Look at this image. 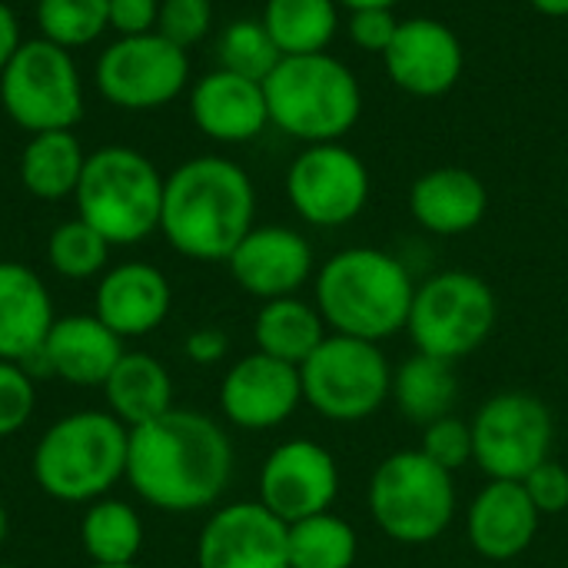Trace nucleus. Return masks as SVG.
Segmentation results:
<instances>
[{"instance_id":"f257e3e1","label":"nucleus","mask_w":568,"mask_h":568,"mask_svg":"<svg viewBox=\"0 0 568 568\" xmlns=\"http://www.w3.org/2000/svg\"><path fill=\"white\" fill-rule=\"evenodd\" d=\"M233 479V443L226 429L196 413L170 409L130 429L126 483L160 513H200L220 503Z\"/></svg>"},{"instance_id":"f03ea898","label":"nucleus","mask_w":568,"mask_h":568,"mask_svg":"<svg viewBox=\"0 0 568 568\" xmlns=\"http://www.w3.org/2000/svg\"><path fill=\"white\" fill-rule=\"evenodd\" d=\"M256 226V186L226 156H193L163 180L160 233L186 260L226 263Z\"/></svg>"},{"instance_id":"7ed1b4c3","label":"nucleus","mask_w":568,"mask_h":568,"mask_svg":"<svg viewBox=\"0 0 568 568\" xmlns=\"http://www.w3.org/2000/svg\"><path fill=\"white\" fill-rule=\"evenodd\" d=\"M413 296L409 266L379 246L339 250L313 276V303L329 333L369 343L406 333Z\"/></svg>"},{"instance_id":"20e7f679","label":"nucleus","mask_w":568,"mask_h":568,"mask_svg":"<svg viewBox=\"0 0 568 568\" xmlns=\"http://www.w3.org/2000/svg\"><path fill=\"white\" fill-rule=\"evenodd\" d=\"M130 429L100 409L57 419L33 446V483L43 496L67 506H90L126 479Z\"/></svg>"},{"instance_id":"39448f33","label":"nucleus","mask_w":568,"mask_h":568,"mask_svg":"<svg viewBox=\"0 0 568 568\" xmlns=\"http://www.w3.org/2000/svg\"><path fill=\"white\" fill-rule=\"evenodd\" d=\"M270 123L300 143H339L363 116L356 73L326 53L283 57L263 80Z\"/></svg>"},{"instance_id":"423d86ee","label":"nucleus","mask_w":568,"mask_h":568,"mask_svg":"<svg viewBox=\"0 0 568 568\" xmlns=\"http://www.w3.org/2000/svg\"><path fill=\"white\" fill-rule=\"evenodd\" d=\"M163 173L156 163L123 143L87 153L77 183V216L87 220L110 246L143 243L160 230Z\"/></svg>"},{"instance_id":"0eeeda50","label":"nucleus","mask_w":568,"mask_h":568,"mask_svg":"<svg viewBox=\"0 0 568 568\" xmlns=\"http://www.w3.org/2000/svg\"><path fill=\"white\" fill-rule=\"evenodd\" d=\"M373 526L396 546H429L456 519V476L419 449H399L379 459L366 486Z\"/></svg>"},{"instance_id":"6e6552de","label":"nucleus","mask_w":568,"mask_h":568,"mask_svg":"<svg viewBox=\"0 0 568 568\" xmlns=\"http://www.w3.org/2000/svg\"><path fill=\"white\" fill-rule=\"evenodd\" d=\"M499 300L493 286L469 270H443L416 283L406 333L416 353L463 363L496 329Z\"/></svg>"},{"instance_id":"1a4fd4ad","label":"nucleus","mask_w":568,"mask_h":568,"mask_svg":"<svg viewBox=\"0 0 568 568\" xmlns=\"http://www.w3.org/2000/svg\"><path fill=\"white\" fill-rule=\"evenodd\" d=\"M303 403L326 423H366L393 393V366L379 343L329 333L300 366Z\"/></svg>"},{"instance_id":"9d476101","label":"nucleus","mask_w":568,"mask_h":568,"mask_svg":"<svg viewBox=\"0 0 568 568\" xmlns=\"http://www.w3.org/2000/svg\"><path fill=\"white\" fill-rule=\"evenodd\" d=\"M0 103L27 133L73 130L83 116V80L73 53L43 37L23 40L0 73Z\"/></svg>"},{"instance_id":"9b49d317","label":"nucleus","mask_w":568,"mask_h":568,"mask_svg":"<svg viewBox=\"0 0 568 568\" xmlns=\"http://www.w3.org/2000/svg\"><path fill=\"white\" fill-rule=\"evenodd\" d=\"M473 426V463L486 479L523 483L536 466L552 459L556 446V419L552 409L526 393V389H503L489 396Z\"/></svg>"},{"instance_id":"f8f14e48","label":"nucleus","mask_w":568,"mask_h":568,"mask_svg":"<svg viewBox=\"0 0 568 568\" xmlns=\"http://www.w3.org/2000/svg\"><path fill=\"white\" fill-rule=\"evenodd\" d=\"M93 83L116 110H160L186 90L190 57L156 30L140 37H116L97 57Z\"/></svg>"},{"instance_id":"ddd939ff","label":"nucleus","mask_w":568,"mask_h":568,"mask_svg":"<svg viewBox=\"0 0 568 568\" xmlns=\"http://www.w3.org/2000/svg\"><path fill=\"white\" fill-rule=\"evenodd\" d=\"M369 170L356 150L339 143H310L286 170V200L293 213L316 226L336 230L353 223L369 203Z\"/></svg>"},{"instance_id":"4468645a","label":"nucleus","mask_w":568,"mask_h":568,"mask_svg":"<svg viewBox=\"0 0 568 568\" xmlns=\"http://www.w3.org/2000/svg\"><path fill=\"white\" fill-rule=\"evenodd\" d=\"M339 486V463L316 439H286L260 466V503L286 526L329 513Z\"/></svg>"},{"instance_id":"2eb2a0df","label":"nucleus","mask_w":568,"mask_h":568,"mask_svg":"<svg viewBox=\"0 0 568 568\" xmlns=\"http://www.w3.org/2000/svg\"><path fill=\"white\" fill-rule=\"evenodd\" d=\"M196 568H290V526L260 499L220 506L200 529Z\"/></svg>"},{"instance_id":"dca6fc26","label":"nucleus","mask_w":568,"mask_h":568,"mask_svg":"<svg viewBox=\"0 0 568 568\" xmlns=\"http://www.w3.org/2000/svg\"><path fill=\"white\" fill-rule=\"evenodd\" d=\"M303 406L300 366L280 363L266 353L236 359L220 383V409L226 423L246 433L280 429Z\"/></svg>"},{"instance_id":"f3484780","label":"nucleus","mask_w":568,"mask_h":568,"mask_svg":"<svg viewBox=\"0 0 568 568\" xmlns=\"http://www.w3.org/2000/svg\"><path fill=\"white\" fill-rule=\"evenodd\" d=\"M389 80L409 97H446L466 70V50L459 33L436 17L399 20V30L383 53Z\"/></svg>"},{"instance_id":"a211bd4d","label":"nucleus","mask_w":568,"mask_h":568,"mask_svg":"<svg viewBox=\"0 0 568 568\" xmlns=\"http://www.w3.org/2000/svg\"><path fill=\"white\" fill-rule=\"evenodd\" d=\"M233 283L270 303L280 296H300V290L316 276V256L310 240L280 223L253 226L226 260Z\"/></svg>"},{"instance_id":"6ab92c4d","label":"nucleus","mask_w":568,"mask_h":568,"mask_svg":"<svg viewBox=\"0 0 568 568\" xmlns=\"http://www.w3.org/2000/svg\"><path fill=\"white\" fill-rule=\"evenodd\" d=\"M123 339L97 316V313H73L53 320L43 346L37 356L20 363L30 376H57L70 386H103L113 366L123 356Z\"/></svg>"},{"instance_id":"aec40b11","label":"nucleus","mask_w":568,"mask_h":568,"mask_svg":"<svg viewBox=\"0 0 568 568\" xmlns=\"http://www.w3.org/2000/svg\"><path fill=\"white\" fill-rule=\"evenodd\" d=\"M542 516L523 483L486 479L466 509V539L486 562H513L526 556L539 536Z\"/></svg>"},{"instance_id":"412c9836","label":"nucleus","mask_w":568,"mask_h":568,"mask_svg":"<svg viewBox=\"0 0 568 568\" xmlns=\"http://www.w3.org/2000/svg\"><path fill=\"white\" fill-rule=\"evenodd\" d=\"M190 116L196 130L216 143H250L270 126L263 83L223 67L203 73L190 90Z\"/></svg>"},{"instance_id":"4be33fe9","label":"nucleus","mask_w":568,"mask_h":568,"mask_svg":"<svg viewBox=\"0 0 568 568\" xmlns=\"http://www.w3.org/2000/svg\"><path fill=\"white\" fill-rule=\"evenodd\" d=\"M173 306V290L163 270L143 260H130L120 266H110L93 296V313L120 336L136 339L163 326Z\"/></svg>"},{"instance_id":"5701e85b","label":"nucleus","mask_w":568,"mask_h":568,"mask_svg":"<svg viewBox=\"0 0 568 568\" xmlns=\"http://www.w3.org/2000/svg\"><path fill=\"white\" fill-rule=\"evenodd\" d=\"M409 213L433 236H463L486 220L489 190L473 170L436 166L409 186Z\"/></svg>"},{"instance_id":"b1692460","label":"nucleus","mask_w":568,"mask_h":568,"mask_svg":"<svg viewBox=\"0 0 568 568\" xmlns=\"http://www.w3.org/2000/svg\"><path fill=\"white\" fill-rule=\"evenodd\" d=\"M53 320L47 283L30 266L0 260V359L27 363L37 356Z\"/></svg>"},{"instance_id":"393cba45","label":"nucleus","mask_w":568,"mask_h":568,"mask_svg":"<svg viewBox=\"0 0 568 568\" xmlns=\"http://www.w3.org/2000/svg\"><path fill=\"white\" fill-rule=\"evenodd\" d=\"M110 413L126 426H146L173 409V379L166 366L150 353H123L103 383Z\"/></svg>"},{"instance_id":"a878e982","label":"nucleus","mask_w":568,"mask_h":568,"mask_svg":"<svg viewBox=\"0 0 568 568\" xmlns=\"http://www.w3.org/2000/svg\"><path fill=\"white\" fill-rule=\"evenodd\" d=\"M393 406L403 419L416 426H429L443 416H453L459 403V376L456 363L413 353L399 366H393Z\"/></svg>"},{"instance_id":"bb28decb","label":"nucleus","mask_w":568,"mask_h":568,"mask_svg":"<svg viewBox=\"0 0 568 568\" xmlns=\"http://www.w3.org/2000/svg\"><path fill=\"white\" fill-rule=\"evenodd\" d=\"M326 336H329V326L323 323L316 303H306L300 296L270 300L260 306L253 320L256 349L290 366H303Z\"/></svg>"},{"instance_id":"cd10ccee","label":"nucleus","mask_w":568,"mask_h":568,"mask_svg":"<svg viewBox=\"0 0 568 568\" xmlns=\"http://www.w3.org/2000/svg\"><path fill=\"white\" fill-rule=\"evenodd\" d=\"M83 163H87V150L73 130L30 133L20 153V183L30 196L57 203L77 193Z\"/></svg>"},{"instance_id":"c85d7f7f","label":"nucleus","mask_w":568,"mask_h":568,"mask_svg":"<svg viewBox=\"0 0 568 568\" xmlns=\"http://www.w3.org/2000/svg\"><path fill=\"white\" fill-rule=\"evenodd\" d=\"M260 20L283 57L326 53L343 23L336 0H266Z\"/></svg>"},{"instance_id":"c756f323","label":"nucleus","mask_w":568,"mask_h":568,"mask_svg":"<svg viewBox=\"0 0 568 568\" xmlns=\"http://www.w3.org/2000/svg\"><path fill=\"white\" fill-rule=\"evenodd\" d=\"M80 542L93 566H133L143 549V523L123 499H97L80 519Z\"/></svg>"},{"instance_id":"7c9ffc66","label":"nucleus","mask_w":568,"mask_h":568,"mask_svg":"<svg viewBox=\"0 0 568 568\" xmlns=\"http://www.w3.org/2000/svg\"><path fill=\"white\" fill-rule=\"evenodd\" d=\"M356 559L359 536L333 509L290 526V568H353Z\"/></svg>"},{"instance_id":"2f4dec72","label":"nucleus","mask_w":568,"mask_h":568,"mask_svg":"<svg viewBox=\"0 0 568 568\" xmlns=\"http://www.w3.org/2000/svg\"><path fill=\"white\" fill-rule=\"evenodd\" d=\"M37 30L70 53L90 47L110 30L106 0H37Z\"/></svg>"},{"instance_id":"473e14b6","label":"nucleus","mask_w":568,"mask_h":568,"mask_svg":"<svg viewBox=\"0 0 568 568\" xmlns=\"http://www.w3.org/2000/svg\"><path fill=\"white\" fill-rule=\"evenodd\" d=\"M47 260L63 280H93L106 273L110 243L80 216L60 223L47 240Z\"/></svg>"},{"instance_id":"72a5a7b5","label":"nucleus","mask_w":568,"mask_h":568,"mask_svg":"<svg viewBox=\"0 0 568 568\" xmlns=\"http://www.w3.org/2000/svg\"><path fill=\"white\" fill-rule=\"evenodd\" d=\"M216 60H220L223 70L263 83V80L276 70V63L283 60V53H280V47L273 43V37H270V30L263 27V20L243 17V20H233V23L220 33Z\"/></svg>"},{"instance_id":"f704fd0d","label":"nucleus","mask_w":568,"mask_h":568,"mask_svg":"<svg viewBox=\"0 0 568 568\" xmlns=\"http://www.w3.org/2000/svg\"><path fill=\"white\" fill-rule=\"evenodd\" d=\"M416 449L456 476L463 466L473 463V426H469V419H459L456 413L443 416V419L423 426V443Z\"/></svg>"},{"instance_id":"c9c22d12","label":"nucleus","mask_w":568,"mask_h":568,"mask_svg":"<svg viewBox=\"0 0 568 568\" xmlns=\"http://www.w3.org/2000/svg\"><path fill=\"white\" fill-rule=\"evenodd\" d=\"M37 409L33 376L10 359H0V439L17 436Z\"/></svg>"},{"instance_id":"e433bc0d","label":"nucleus","mask_w":568,"mask_h":568,"mask_svg":"<svg viewBox=\"0 0 568 568\" xmlns=\"http://www.w3.org/2000/svg\"><path fill=\"white\" fill-rule=\"evenodd\" d=\"M213 27V0H160L156 33L190 50Z\"/></svg>"},{"instance_id":"4c0bfd02","label":"nucleus","mask_w":568,"mask_h":568,"mask_svg":"<svg viewBox=\"0 0 568 568\" xmlns=\"http://www.w3.org/2000/svg\"><path fill=\"white\" fill-rule=\"evenodd\" d=\"M532 506L539 509V516H559L568 509V469L559 459H546L542 466H536L526 479H523Z\"/></svg>"},{"instance_id":"58836bf2","label":"nucleus","mask_w":568,"mask_h":568,"mask_svg":"<svg viewBox=\"0 0 568 568\" xmlns=\"http://www.w3.org/2000/svg\"><path fill=\"white\" fill-rule=\"evenodd\" d=\"M399 30V17L393 10H349L346 33L366 53H386Z\"/></svg>"},{"instance_id":"ea45409f","label":"nucleus","mask_w":568,"mask_h":568,"mask_svg":"<svg viewBox=\"0 0 568 568\" xmlns=\"http://www.w3.org/2000/svg\"><path fill=\"white\" fill-rule=\"evenodd\" d=\"M156 13H160V0H106L110 30H116V37L153 33Z\"/></svg>"},{"instance_id":"a19ab883","label":"nucleus","mask_w":568,"mask_h":568,"mask_svg":"<svg viewBox=\"0 0 568 568\" xmlns=\"http://www.w3.org/2000/svg\"><path fill=\"white\" fill-rule=\"evenodd\" d=\"M183 353L196 366H216L230 353V336L216 326H200L183 339Z\"/></svg>"},{"instance_id":"79ce46f5","label":"nucleus","mask_w":568,"mask_h":568,"mask_svg":"<svg viewBox=\"0 0 568 568\" xmlns=\"http://www.w3.org/2000/svg\"><path fill=\"white\" fill-rule=\"evenodd\" d=\"M23 37H20V20L13 13V7L7 0H0V73L3 67L13 60V53L20 50Z\"/></svg>"},{"instance_id":"37998d69","label":"nucleus","mask_w":568,"mask_h":568,"mask_svg":"<svg viewBox=\"0 0 568 568\" xmlns=\"http://www.w3.org/2000/svg\"><path fill=\"white\" fill-rule=\"evenodd\" d=\"M529 7L542 17H568V0H529Z\"/></svg>"},{"instance_id":"c03bdc74","label":"nucleus","mask_w":568,"mask_h":568,"mask_svg":"<svg viewBox=\"0 0 568 568\" xmlns=\"http://www.w3.org/2000/svg\"><path fill=\"white\" fill-rule=\"evenodd\" d=\"M346 10H393L399 0H336Z\"/></svg>"},{"instance_id":"a18cd8bd","label":"nucleus","mask_w":568,"mask_h":568,"mask_svg":"<svg viewBox=\"0 0 568 568\" xmlns=\"http://www.w3.org/2000/svg\"><path fill=\"white\" fill-rule=\"evenodd\" d=\"M7 532H10V519H7V509L0 506V546L7 542Z\"/></svg>"},{"instance_id":"49530a36","label":"nucleus","mask_w":568,"mask_h":568,"mask_svg":"<svg viewBox=\"0 0 568 568\" xmlns=\"http://www.w3.org/2000/svg\"><path fill=\"white\" fill-rule=\"evenodd\" d=\"M93 568H140V566L133 562V566H93Z\"/></svg>"},{"instance_id":"de8ad7c7","label":"nucleus","mask_w":568,"mask_h":568,"mask_svg":"<svg viewBox=\"0 0 568 568\" xmlns=\"http://www.w3.org/2000/svg\"><path fill=\"white\" fill-rule=\"evenodd\" d=\"M0 568H20V566H0Z\"/></svg>"},{"instance_id":"09e8293b","label":"nucleus","mask_w":568,"mask_h":568,"mask_svg":"<svg viewBox=\"0 0 568 568\" xmlns=\"http://www.w3.org/2000/svg\"><path fill=\"white\" fill-rule=\"evenodd\" d=\"M33 3H37V0H33Z\"/></svg>"}]
</instances>
